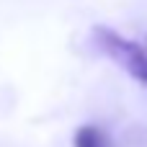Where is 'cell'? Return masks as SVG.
<instances>
[{
    "label": "cell",
    "mask_w": 147,
    "mask_h": 147,
    "mask_svg": "<svg viewBox=\"0 0 147 147\" xmlns=\"http://www.w3.org/2000/svg\"><path fill=\"white\" fill-rule=\"evenodd\" d=\"M72 147H114V142L103 127L83 124V127H78V132L72 137Z\"/></svg>",
    "instance_id": "2"
},
{
    "label": "cell",
    "mask_w": 147,
    "mask_h": 147,
    "mask_svg": "<svg viewBox=\"0 0 147 147\" xmlns=\"http://www.w3.org/2000/svg\"><path fill=\"white\" fill-rule=\"evenodd\" d=\"M93 36H96L98 49L111 62H116L129 78H134L137 83H142L147 88V44L127 39V36H121L119 31H114L109 26H96Z\"/></svg>",
    "instance_id": "1"
}]
</instances>
